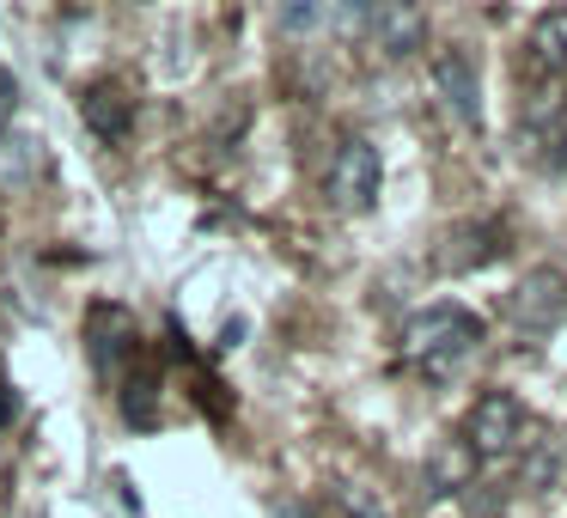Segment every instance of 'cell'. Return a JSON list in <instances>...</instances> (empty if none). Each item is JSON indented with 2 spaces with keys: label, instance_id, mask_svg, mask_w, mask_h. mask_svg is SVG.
<instances>
[{
  "label": "cell",
  "instance_id": "3",
  "mask_svg": "<svg viewBox=\"0 0 567 518\" xmlns=\"http://www.w3.org/2000/svg\"><path fill=\"white\" fill-rule=\"evenodd\" d=\"M379 184H384V159L372 141H342L330 159V201L342 214H367L379 201Z\"/></svg>",
  "mask_w": 567,
  "mask_h": 518
},
{
  "label": "cell",
  "instance_id": "7",
  "mask_svg": "<svg viewBox=\"0 0 567 518\" xmlns=\"http://www.w3.org/2000/svg\"><path fill=\"white\" fill-rule=\"evenodd\" d=\"M80 111H86V128L104 147H123V141L135 135V99H128L123 86H111V80H99V86L80 99Z\"/></svg>",
  "mask_w": 567,
  "mask_h": 518
},
{
  "label": "cell",
  "instance_id": "1",
  "mask_svg": "<svg viewBox=\"0 0 567 518\" xmlns=\"http://www.w3.org/2000/svg\"><path fill=\"white\" fill-rule=\"evenodd\" d=\"M476 348H482V318L470 305H457V299L421 305L403 323V366L421 372L427 384H445Z\"/></svg>",
  "mask_w": 567,
  "mask_h": 518
},
{
  "label": "cell",
  "instance_id": "9",
  "mask_svg": "<svg viewBox=\"0 0 567 518\" xmlns=\"http://www.w3.org/2000/svg\"><path fill=\"white\" fill-rule=\"evenodd\" d=\"M494 250H501V226H452L445 232V245H440V269L445 274H464V269H476V262H488Z\"/></svg>",
  "mask_w": 567,
  "mask_h": 518
},
{
  "label": "cell",
  "instance_id": "10",
  "mask_svg": "<svg viewBox=\"0 0 567 518\" xmlns=\"http://www.w3.org/2000/svg\"><path fill=\"white\" fill-rule=\"evenodd\" d=\"M116 403H123V421H128V427H153V421H159V379H153L147 366H141V372H123V391H116Z\"/></svg>",
  "mask_w": 567,
  "mask_h": 518
},
{
  "label": "cell",
  "instance_id": "13",
  "mask_svg": "<svg viewBox=\"0 0 567 518\" xmlns=\"http://www.w3.org/2000/svg\"><path fill=\"white\" fill-rule=\"evenodd\" d=\"M549 147H555L549 159H555V165H567V99L555 104V116H549Z\"/></svg>",
  "mask_w": 567,
  "mask_h": 518
},
{
  "label": "cell",
  "instance_id": "6",
  "mask_svg": "<svg viewBox=\"0 0 567 518\" xmlns=\"http://www.w3.org/2000/svg\"><path fill=\"white\" fill-rule=\"evenodd\" d=\"M43 177H50V147L38 135H25V128H7L0 135V189L31 196V189H43Z\"/></svg>",
  "mask_w": 567,
  "mask_h": 518
},
{
  "label": "cell",
  "instance_id": "5",
  "mask_svg": "<svg viewBox=\"0 0 567 518\" xmlns=\"http://www.w3.org/2000/svg\"><path fill=\"white\" fill-rule=\"evenodd\" d=\"M561 305H567V281L555 269H537V274H525V281H518L513 299H506V318H513L518 330L543 335L555 318H561Z\"/></svg>",
  "mask_w": 567,
  "mask_h": 518
},
{
  "label": "cell",
  "instance_id": "2",
  "mask_svg": "<svg viewBox=\"0 0 567 518\" xmlns=\"http://www.w3.org/2000/svg\"><path fill=\"white\" fill-rule=\"evenodd\" d=\"M464 439H470V452H476V457H506V452H518V445L530 439L525 403H518L513 391H488L476 408H470Z\"/></svg>",
  "mask_w": 567,
  "mask_h": 518
},
{
  "label": "cell",
  "instance_id": "8",
  "mask_svg": "<svg viewBox=\"0 0 567 518\" xmlns=\"http://www.w3.org/2000/svg\"><path fill=\"white\" fill-rule=\"evenodd\" d=\"M92 360H99V372H128V360H135V323H128V311L116 305H92Z\"/></svg>",
  "mask_w": 567,
  "mask_h": 518
},
{
  "label": "cell",
  "instance_id": "15",
  "mask_svg": "<svg viewBox=\"0 0 567 518\" xmlns=\"http://www.w3.org/2000/svg\"><path fill=\"white\" fill-rule=\"evenodd\" d=\"M13 99H19V86H13V74H7V68H0V116L13 111Z\"/></svg>",
  "mask_w": 567,
  "mask_h": 518
},
{
  "label": "cell",
  "instance_id": "4",
  "mask_svg": "<svg viewBox=\"0 0 567 518\" xmlns=\"http://www.w3.org/2000/svg\"><path fill=\"white\" fill-rule=\"evenodd\" d=\"M433 80H440L445 111H452L464 128H482V74H476V55H470L464 43H452V50L433 55Z\"/></svg>",
  "mask_w": 567,
  "mask_h": 518
},
{
  "label": "cell",
  "instance_id": "14",
  "mask_svg": "<svg viewBox=\"0 0 567 518\" xmlns=\"http://www.w3.org/2000/svg\"><path fill=\"white\" fill-rule=\"evenodd\" d=\"M537 50H543V62H549V68H567V43H561V31H537Z\"/></svg>",
  "mask_w": 567,
  "mask_h": 518
},
{
  "label": "cell",
  "instance_id": "11",
  "mask_svg": "<svg viewBox=\"0 0 567 518\" xmlns=\"http://www.w3.org/2000/svg\"><path fill=\"white\" fill-rule=\"evenodd\" d=\"M367 31L379 38L384 55H409V43L421 38V13H403V7H372Z\"/></svg>",
  "mask_w": 567,
  "mask_h": 518
},
{
  "label": "cell",
  "instance_id": "12",
  "mask_svg": "<svg viewBox=\"0 0 567 518\" xmlns=\"http://www.w3.org/2000/svg\"><path fill=\"white\" fill-rule=\"evenodd\" d=\"M318 25H330V7H281V31L287 38H306V31H318Z\"/></svg>",
  "mask_w": 567,
  "mask_h": 518
}]
</instances>
